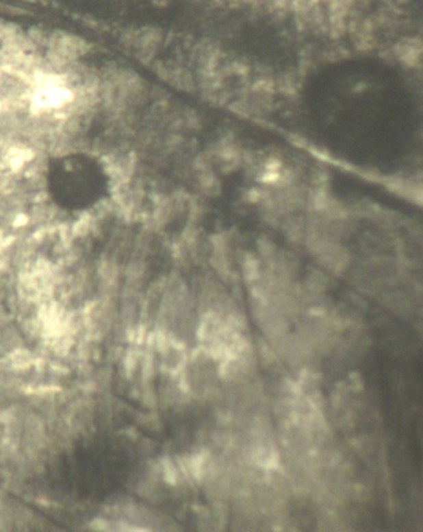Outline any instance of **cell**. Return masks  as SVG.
I'll use <instances>...</instances> for the list:
<instances>
[{"label":"cell","instance_id":"6da1fadb","mask_svg":"<svg viewBox=\"0 0 423 532\" xmlns=\"http://www.w3.org/2000/svg\"><path fill=\"white\" fill-rule=\"evenodd\" d=\"M47 184L53 203L68 212L87 210L111 193L105 167L85 154H68L50 160Z\"/></svg>","mask_w":423,"mask_h":532},{"label":"cell","instance_id":"7a4b0ae2","mask_svg":"<svg viewBox=\"0 0 423 532\" xmlns=\"http://www.w3.org/2000/svg\"><path fill=\"white\" fill-rule=\"evenodd\" d=\"M27 36L33 40L34 44H38L45 39V32L41 27H33L27 30Z\"/></svg>","mask_w":423,"mask_h":532}]
</instances>
